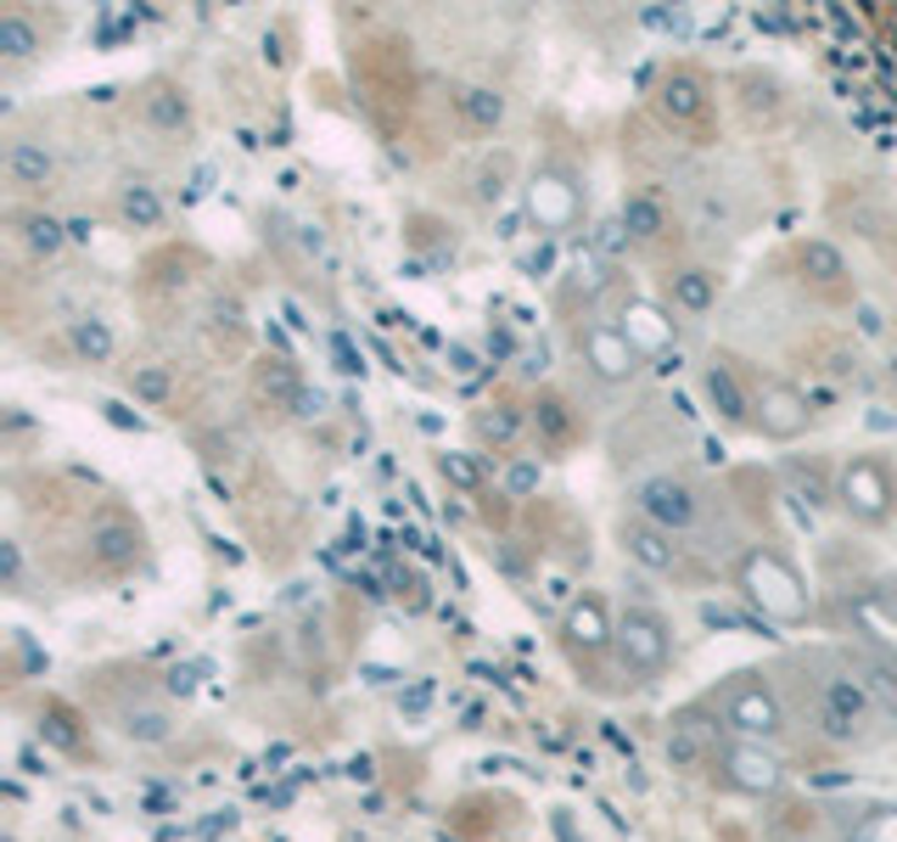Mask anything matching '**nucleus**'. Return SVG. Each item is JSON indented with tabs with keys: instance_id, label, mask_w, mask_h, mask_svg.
I'll list each match as a JSON object with an SVG mask.
<instances>
[{
	"instance_id": "obj_25",
	"label": "nucleus",
	"mask_w": 897,
	"mask_h": 842,
	"mask_svg": "<svg viewBox=\"0 0 897 842\" xmlns=\"http://www.w3.org/2000/svg\"><path fill=\"white\" fill-rule=\"evenodd\" d=\"M567 208H573V192L561 186V181H545L533 192V214L545 219V225H556V219H567Z\"/></svg>"
},
{
	"instance_id": "obj_16",
	"label": "nucleus",
	"mask_w": 897,
	"mask_h": 842,
	"mask_svg": "<svg viewBox=\"0 0 897 842\" xmlns=\"http://www.w3.org/2000/svg\"><path fill=\"white\" fill-rule=\"evenodd\" d=\"M141 107H146V119H152L157 130H179V124L192 119L186 96H179V91H168V84H152V91L141 96Z\"/></svg>"
},
{
	"instance_id": "obj_7",
	"label": "nucleus",
	"mask_w": 897,
	"mask_h": 842,
	"mask_svg": "<svg viewBox=\"0 0 897 842\" xmlns=\"http://www.w3.org/2000/svg\"><path fill=\"white\" fill-rule=\"evenodd\" d=\"M730 725L741 730V736H774L780 730V702H774V691L769 686H757V680H746L735 697H730Z\"/></svg>"
},
{
	"instance_id": "obj_4",
	"label": "nucleus",
	"mask_w": 897,
	"mask_h": 842,
	"mask_svg": "<svg viewBox=\"0 0 897 842\" xmlns=\"http://www.w3.org/2000/svg\"><path fill=\"white\" fill-rule=\"evenodd\" d=\"M718 770H724V787H735V792H774L780 787V764L757 747V741H735V747H724L718 752Z\"/></svg>"
},
{
	"instance_id": "obj_29",
	"label": "nucleus",
	"mask_w": 897,
	"mask_h": 842,
	"mask_svg": "<svg viewBox=\"0 0 897 842\" xmlns=\"http://www.w3.org/2000/svg\"><path fill=\"white\" fill-rule=\"evenodd\" d=\"M516 428H522V421H516L511 410H494V415H483V439H494V444H511V439H516Z\"/></svg>"
},
{
	"instance_id": "obj_27",
	"label": "nucleus",
	"mask_w": 897,
	"mask_h": 842,
	"mask_svg": "<svg viewBox=\"0 0 897 842\" xmlns=\"http://www.w3.org/2000/svg\"><path fill=\"white\" fill-rule=\"evenodd\" d=\"M785 478L796 483V494H802L807 505H825V500H831V489H825V478H819L814 466H802V461H791V466H785Z\"/></svg>"
},
{
	"instance_id": "obj_15",
	"label": "nucleus",
	"mask_w": 897,
	"mask_h": 842,
	"mask_svg": "<svg viewBox=\"0 0 897 842\" xmlns=\"http://www.w3.org/2000/svg\"><path fill=\"white\" fill-rule=\"evenodd\" d=\"M707 399L718 404V410H724L730 421H746V393H741V382H735V371L730 366H707Z\"/></svg>"
},
{
	"instance_id": "obj_6",
	"label": "nucleus",
	"mask_w": 897,
	"mask_h": 842,
	"mask_svg": "<svg viewBox=\"0 0 897 842\" xmlns=\"http://www.w3.org/2000/svg\"><path fill=\"white\" fill-rule=\"evenodd\" d=\"M90 556H96L102 567H130L141 556V528L130 517H118V512L96 517L90 523Z\"/></svg>"
},
{
	"instance_id": "obj_14",
	"label": "nucleus",
	"mask_w": 897,
	"mask_h": 842,
	"mask_svg": "<svg viewBox=\"0 0 897 842\" xmlns=\"http://www.w3.org/2000/svg\"><path fill=\"white\" fill-rule=\"evenodd\" d=\"M668 292H673V304H679V309L701 315V309H712V298H718V281H712L707 270H679V276H668Z\"/></svg>"
},
{
	"instance_id": "obj_17",
	"label": "nucleus",
	"mask_w": 897,
	"mask_h": 842,
	"mask_svg": "<svg viewBox=\"0 0 897 842\" xmlns=\"http://www.w3.org/2000/svg\"><path fill=\"white\" fill-rule=\"evenodd\" d=\"M763 410H769V415H763V428H769L774 439H791V433L802 428V421H807L802 399H796V393H785V388H774V393L763 399Z\"/></svg>"
},
{
	"instance_id": "obj_12",
	"label": "nucleus",
	"mask_w": 897,
	"mask_h": 842,
	"mask_svg": "<svg viewBox=\"0 0 897 842\" xmlns=\"http://www.w3.org/2000/svg\"><path fill=\"white\" fill-rule=\"evenodd\" d=\"M455 107H461V119H466L472 130H499V119H505V102L488 91V84H461V91H455Z\"/></svg>"
},
{
	"instance_id": "obj_20",
	"label": "nucleus",
	"mask_w": 897,
	"mask_h": 842,
	"mask_svg": "<svg viewBox=\"0 0 897 842\" xmlns=\"http://www.w3.org/2000/svg\"><path fill=\"white\" fill-rule=\"evenodd\" d=\"M533 428L545 433L550 444H567V439H573V415H567V404L550 393V399H538V404H533Z\"/></svg>"
},
{
	"instance_id": "obj_3",
	"label": "nucleus",
	"mask_w": 897,
	"mask_h": 842,
	"mask_svg": "<svg viewBox=\"0 0 897 842\" xmlns=\"http://www.w3.org/2000/svg\"><path fill=\"white\" fill-rule=\"evenodd\" d=\"M617 646H622V663L635 668V674H657L668 663V624L651 613V607H635V613H622V624L611 629Z\"/></svg>"
},
{
	"instance_id": "obj_18",
	"label": "nucleus",
	"mask_w": 897,
	"mask_h": 842,
	"mask_svg": "<svg viewBox=\"0 0 897 842\" xmlns=\"http://www.w3.org/2000/svg\"><path fill=\"white\" fill-rule=\"evenodd\" d=\"M567 640L584 646V651H600V646H606V618H600L595 602H578V607L567 613Z\"/></svg>"
},
{
	"instance_id": "obj_26",
	"label": "nucleus",
	"mask_w": 897,
	"mask_h": 842,
	"mask_svg": "<svg viewBox=\"0 0 897 842\" xmlns=\"http://www.w3.org/2000/svg\"><path fill=\"white\" fill-rule=\"evenodd\" d=\"M130 388H135L141 399H152V404H163L174 382H168V371H163V366H135V371H130Z\"/></svg>"
},
{
	"instance_id": "obj_5",
	"label": "nucleus",
	"mask_w": 897,
	"mask_h": 842,
	"mask_svg": "<svg viewBox=\"0 0 897 842\" xmlns=\"http://www.w3.org/2000/svg\"><path fill=\"white\" fill-rule=\"evenodd\" d=\"M842 494H847V512L864 523H886V512H891V483L875 461H853L842 478Z\"/></svg>"
},
{
	"instance_id": "obj_23",
	"label": "nucleus",
	"mask_w": 897,
	"mask_h": 842,
	"mask_svg": "<svg viewBox=\"0 0 897 842\" xmlns=\"http://www.w3.org/2000/svg\"><path fill=\"white\" fill-rule=\"evenodd\" d=\"M23 242H29L34 253H56V247L68 242V225H56V219H45V214H23Z\"/></svg>"
},
{
	"instance_id": "obj_24",
	"label": "nucleus",
	"mask_w": 897,
	"mask_h": 842,
	"mask_svg": "<svg viewBox=\"0 0 897 842\" xmlns=\"http://www.w3.org/2000/svg\"><path fill=\"white\" fill-rule=\"evenodd\" d=\"M0 51H7V57H29V51H34V23H29L23 12H7V18H0Z\"/></svg>"
},
{
	"instance_id": "obj_30",
	"label": "nucleus",
	"mask_w": 897,
	"mask_h": 842,
	"mask_svg": "<svg viewBox=\"0 0 897 842\" xmlns=\"http://www.w3.org/2000/svg\"><path fill=\"white\" fill-rule=\"evenodd\" d=\"M443 478H455V483H477V466L461 461V455H443Z\"/></svg>"
},
{
	"instance_id": "obj_10",
	"label": "nucleus",
	"mask_w": 897,
	"mask_h": 842,
	"mask_svg": "<svg viewBox=\"0 0 897 842\" xmlns=\"http://www.w3.org/2000/svg\"><path fill=\"white\" fill-rule=\"evenodd\" d=\"M622 230L635 236V242H657L668 230V208L651 192H628L622 197Z\"/></svg>"
},
{
	"instance_id": "obj_11",
	"label": "nucleus",
	"mask_w": 897,
	"mask_h": 842,
	"mask_svg": "<svg viewBox=\"0 0 897 842\" xmlns=\"http://www.w3.org/2000/svg\"><path fill=\"white\" fill-rule=\"evenodd\" d=\"M662 107L673 119H701L707 113V84L695 73H668L662 79Z\"/></svg>"
},
{
	"instance_id": "obj_1",
	"label": "nucleus",
	"mask_w": 897,
	"mask_h": 842,
	"mask_svg": "<svg viewBox=\"0 0 897 842\" xmlns=\"http://www.w3.org/2000/svg\"><path fill=\"white\" fill-rule=\"evenodd\" d=\"M741 584H746V596H752L769 618H802V613H807V596H802L796 573H791L780 556H769V551H752V556L741 562Z\"/></svg>"
},
{
	"instance_id": "obj_9",
	"label": "nucleus",
	"mask_w": 897,
	"mask_h": 842,
	"mask_svg": "<svg viewBox=\"0 0 897 842\" xmlns=\"http://www.w3.org/2000/svg\"><path fill=\"white\" fill-rule=\"evenodd\" d=\"M622 551L635 556L640 567H651V573H668L673 567V556H679V545H673V534H662L657 523H622Z\"/></svg>"
},
{
	"instance_id": "obj_19",
	"label": "nucleus",
	"mask_w": 897,
	"mask_h": 842,
	"mask_svg": "<svg viewBox=\"0 0 897 842\" xmlns=\"http://www.w3.org/2000/svg\"><path fill=\"white\" fill-rule=\"evenodd\" d=\"M796 259H802V270L814 276V281H842V276H847V259H842L831 242H802Z\"/></svg>"
},
{
	"instance_id": "obj_13",
	"label": "nucleus",
	"mask_w": 897,
	"mask_h": 842,
	"mask_svg": "<svg viewBox=\"0 0 897 842\" xmlns=\"http://www.w3.org/2000/svg\"><path fill=\"white\" fill-rule=\"evenodd\" d=\"M7 175H12L18 186H45V181H51V152H45L40 141H12Z\"/></svg>"
},
{
	"instance_id": "obj_28",
	"label": "nucleus",
	"mask_w": 897,
	"mask_h": 842,
	"mask_svg": "<svg viewBox=\"0 0 897 842\" xmlns=\"http://www.w3.org/2000/svg\"><path fill=\"white\" fill-rule=\"evenodd\" d=\"M858 624H864V629H869V635H875L886 651H897V618H891V613H880V607L869 602V607H858Z\"/></svg>"
},
{
	"instance_id": "obj_22",
	"label": "nucleus",
	"mask_w": 897,
	"mask_h": 842,
	"mask_svg": "<svg viewBox=\"0 0 897 842\" xmlns=\"http://www.w3.org/2000/svg\"><path fill=\"white\" fill-rule=\"evenodd\" d=\"M124 219H130V225H141V230H146V225H157V219H163L157 192H152V186H124Z\"/></svg>"
},
{
	"instance_id": "obj_31",
	"label": "nucleus",
	"mask_w": 897,
	"mask_h": 842,
	"mask_svg": "<svg viewBox=\"0 0 897 842\" xmlns=\"http://www.w3.org/2000/svg\"><path fill=\"white\" fill-rule=\"evenodd\" d=\"M533 483H538V466H533V461H516V466H511V489H516V494H527Z\"/></svg>"
},
{
	"instance_id": "obj_21",
	"label": "nucleus",
	"mask_w": 897,
	"mask_h": 842,
	"mask_svg": "<svg viewBox=\"0 0 897 842\" xmlns=\"http://www.w3.org/2000/svg\"><path fill=\"white\" fill-rule=\"evenodd\" d=\"M73 349H79L84 360H107V355H113V331H107L102 320H73Z\"/></svg>"
},
{
	"instance_id": "obj_8",
	"label": "nucleus",
	"mask_w": 897,
	"mask_h": 842,
	"mask_svg": "<svg viewBox=\"0 0 897 842\" xmlns=\"http://www.w3.org/2000/svg\"><path fill=\"white\" fill-rule=\"evenodd\" d=\"M584 349H589V366H595L606 382H622L628 371H635V343H628V331L595 326V331L584 337Z\"/></svg>"
},
{
	"instance_id": "obj_2",
	"label": "nucleus",
	"mask_w": 897,
	"mask_h": 842,
	"mask_svg": "<svg viewBox=\"0 0 897 842\" xmlns=\"http://www.w3.org/2000/svg\"><path fill=\"white\" fill-rule=\"evenodd\" d=\"M635 505H640V517L646 523H657L662 534H684L690 523H695V489L684 483V478H673V472H662V478H646L640 489H635Z\"/></svg>"
}]
</instances>
